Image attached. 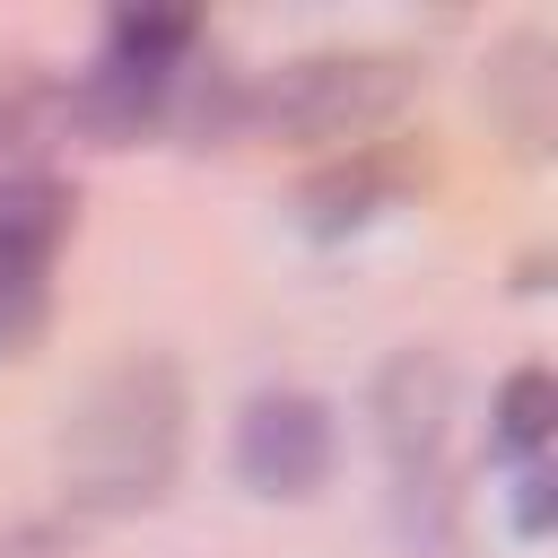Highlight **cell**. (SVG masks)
Returning <instances> with one entry per match:
<instances>
[{"mask_svg":"<svg viewBox=\"0 0 558 558\" xmlns=\"http://www.w3.org/2000/svg\"><path fill=\"white\" fill-rule=\"evenodd\" d=\"M192 436V384L166 349H122L61 410V497L78 514H140L174 488Z\"/></svg>","mask_w":558,"mask_h":558,"instance_id":"obj_1","label":"cell"},{"mask_svg":"<svg viewBox=\"0 0 558 558\" xmlns=\"http://www.w3.org/2000/svg\"><path fill=\"white\" fill-rule=\"evenodd\" d=\"M418 87H427L418 52H392V44H323V52H296V61H279V70L253 78L244 131L288 140V148H340V140L392 131L418 105Z\"/></svg>","mask_w":558,"mask_h":558,"instance_id":"obj_2","label":"cell"},{"mask_svg":"<svg viewBox=\"0 0 558 558\" xmlns=\"http://www.w3.org/2000/svg\"><path fill=\"white\" fill-rule=\"evenodd\" d=\"M331 453H340V418L323 392H296V384H270L235 410V480L253 497H314L331 480Z\"/></svg>","mask_w":558,"mask_h":558,"instance_id":"obj_3","label":"cell"},{"mask_svg":"<svg viewBox=\"0 0 558 558\" xmlns=\"http://www.w3.org/2000/svg\"><path fill=\"white\" fill-rule=\"evenodd\" d=\"M366 418H375V445L392 453L401 480L436 471L445 427H453V357L445 349H392L366 384Z\"/></svg>","mask_w":558,"mask_h":558,"instance_id":"obj_4","label":"cell"},{"mask_svg":"<svg viewBox=\"0 0 558 558\" xmlns=\"http://www.w3.org/2000/svg\"><path fill=\"white\" fill-rule=\"evenodd\" d=\"M480 105H488V122L514 140V157H541V148H549V122H558V70H549V35H541V26H514L506 44H488Z\"/></svg>","mask_w":558,"mask_h":558,"instance_id":"obj_5","label":"cell"},{"mask_svg":"<svg viewBox=\"0 0 558 558\" xmlns=\"http://www.w3.org/2000/svg\"><path fill=\"white\" fill-rule=\"evenodd\" d=\"M70 218H78V192L70 183H52V174L0 183V270H52Z\"/></svg>","mask_w":558,"mask_h":558,"instance_id":"obj_6","label":"cell"},{"mask_svg":"<svg viewBox=\"0 0 558 558\" xmlns=\"http://www.w3.org/2000/svg\"><path fill=\"white\" fill-rule=\"evenodd\" d=\"M488 418H497L488 445H497L506 462H541L549 418H558V384H549V366H514V375L497 384V410H488Z\"/></svg>","mask_w":558,"mask_h":558,"instance_id":"obj_7","label":"cell"},{"mask_svg":"<svg viewBox=\"0 0 558 558\" xmlns=\"http://www.w3.org/2000/svg\"><path fill=\"white\" fill-rule=\"evenodd\" d=\"M375 201H384V166H375V157H357V166H340V174L305 183V227H314V235H340V227L375 218Z\"/></svg>","mask_w":558,"mask_h":558,"instance_id":"obj_8","label":"cell"},{"mask_svg":"<svg viewBox=\"0 0 558 558\" xmlns=\"http://www.w3.org/2000/svg\"><path fill=\"white\" fill-rule=\"evenodd\" d=\"M52 323V270H0V357H26Z\"/></svg>","mask_w":558,"mask_h":558,"instance_id":"obj_9","label":"cell"},{"mask_svg":"<svg viewBox=\"0 0 558 558\" xmlns=\"http://www.w3.org/2000/svg\"><path fill=\"white\" fill-rule=\"evenodd\" d=\"M514 532H523V541H541V532H549V471H541V462H523V471H514Z\"/></svg>","mask_w":558,"mask_h":558,"instance_id":"obj_10","label":"cell"}]
</instances>
